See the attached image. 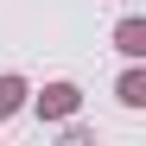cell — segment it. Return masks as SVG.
<instances>
[{"instance_id": "obj_1", "label": "cell", "mask_w": 146, "mask_h": 146, "mask_svg": "<svg viewBox=\"0 0 146 146\" xmlns=\"http://www.w3.org/2000/svg\"><path fill=\"white\" fill-rule=\"evenodd\" d=\"M38 108H44V114H70V108H76V89H70V83L44 89V95H38Z\"/></svg>"}, {"instance_id": "obj_2", "label": "cell", "mask_w": 146, "mask_h": 146, "mask_svg": "<svg viewBox=\"0 0 146 146\" xmlns=\"http://www.w3.org/2000/svg\"><path fill=\"white\" fill-rule=\"evenodd\" d=\"M114 38H121V51H127V57H140V51H146V26H140V19H127Z\"/></svg>"}, {"instance_id": "obj_3", "label": "cell", "mask_w": 146, "mask_h": 146, "mask_svg": "<svg viewBox=\"0 0 146 146\" xmlns=\"http://www.w3.org/2000/svg\"><path fill=\"white\" fill-rule=\"evenodd\" d=\"M19 102H26V83H19V76H0V114H13Z\"/></svg>"}, {"instance_id": "obj_4", "label": "cell", "mask_w": 146, "mask_h": 146, "mask_svg": "<svg viewBox=\"0 0 146 146\" xmlns=\"http://www.w3.org/2000/svg\"><path fill=\"white\" fill-rule=\"evenodd\" d=\"M121 102H133V108H140V102H146V83H140V76H127V83H121Z\"/></svg>"}]
</instances>
